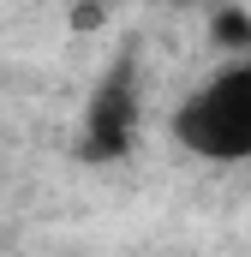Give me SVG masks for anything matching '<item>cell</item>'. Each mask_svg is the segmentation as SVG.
I'll return each mask as SVG.
<instances>
[{"label":"cell","instance_id":"1","mask_svg":"<svg viewBox=\"0 0 251 257\" xmlns=\"http://www.w3.org/2000/svg\"><path fill=\"white\" fill-rule=\"evenodd\" d=\"M174 138L191 156L209 162H239L251 156V54L233 66H221L209 84H197L180 114H174Z\"/></svg>","mask_w":251,"mask_h":257},{"label":"cell","instance_id":"2","mask_svg":"<svg viewBox=\"0 0 251 257\" xmlns=\"http://www.w3.org/2000/svg\"><path fill=\"white\" fill-rule=\"evenodd\" d=\"M138 138V66L132 54L108 66V78L96 84L90 108H84V138H78V156L84 162H114L132 150Z\"/></svg>","mask_w":251,"mask_h":257},{"label":"cell","instance_id":"3","mask_svg":"<svg viewBox=\"0 0 251 257\" xmlns=\"http://www.w3.org/2000/svg\"><path fill=\"white\" fill-rule=\"evenodd\" d=\"M215 42L221 48H251V18L245 12H221L215 18Z\"/></svg>","mask_w":251,"mask_h":257}]
</instances>
